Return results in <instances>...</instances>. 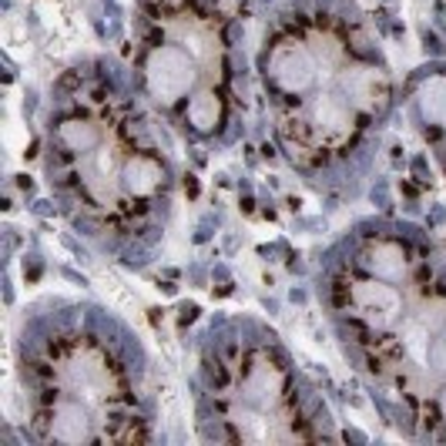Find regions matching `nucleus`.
Masks as SVG:
<instances>
[{"label": "nucleus", "mask_w": 446, "mask_h": 446, "mask_svg": "<svg viewBox=\"0 0 446 446\" xmlns=\"http://www.w3.org/2000/svg\"><path fill=\"white\" fill-rule=\"evenodd\" d=\"M145 84L151 91V98L171 101L185 98L195 84V64L181 54L178 47H155L145 61Z\"/></svg>", "instance_id": "1"}, {"label": "nucleus", "mask_w": 446, "mask_h": 446, "mask_svg": "<svg viewBox=\"0 0 446 446\" xmlns=\"http://www.w3.org/2000/svg\"><path fill=\"white\" fill-rule=\"evenodd\" d=\"M268 74L285 94H302L315 81V57L302 41H282L268 57Z\"/></svg>", "instance_id": "2"}, {"label": "nucleus", "mask_w": 446, "mask_h": 446, "mask_svg": "<svg viewBox=\"0 0 446 446\" xmlns=\"http://www.w3.org/2000/svg\"><path fill=\"white\" fill-rule=\"evenodd\" d=\"M285 369L275 366V362H268V356H258L252 366H245V376H242V392H245V399L258 409H268V406H275L282 402L285 396Z\"/></svg>", "instance_id": "3"}, {"label": "nucleus", "mask_w": 446, "mask_h": 446, "mask_svg": "<svg viewBox=\"0 0 446 446\" xmlns=\"http://www.w3.org/2000/svg\"><path fill=\"white\" fill-rule=\"evenodd\" d=\"M349 302H356L362 315H366L369 322H392L396 312H399V292L392 289V285H382L376 279H362V282H352V289H349Z\"/></svg>", "instance_id": "4"}, {"label": "nucleus", "mask_w": 446, "mask_h": 446, "mask_svg": "<svg viewBox=\"0 0 446 446\" xmlns=\"http://www.w3.org/2000/svg\"><path fill=\"white\" fill-rule=\"evenodd\" d=\"M94 423L81 402H57L51 413V439L57 443H91L94 439Z\"/></svg>", "instance_id": "5"}, {"label": "nucleus", "mask_w": 446, "mask_h": 446, "mask_svg": "<svg viewBox=\"0 0 446 446\" xmlns=\"http://www.w3.org/2000/svg\"><path fill=\"white\" fill-rule=\"evenodd\" d=\"M121 178H124V188L131 191L134 198H148V195H155L165 185V168L151 155H134L121 168Z\"/></svg>", "instance_id": "6"}, {"label": "nucleus", "mask_w": 446, "mask_h": 446, "mask_svg": "<svg viewBox=\"0 0 446 446\" xmlns=\"http://www.w3.org/2000/svg\"><path fill=\"white\" fill-rule=\"evenodd\" d=\"M362 265L372 275H379V279H402L409 262H406L402 245H396V242H372L366 248V255H362Z\"/></svg>", "instance_id": "7"}, {"label": "nucleus", "mask_w": 446, "mask_h": 446, "mask_svg": "<svg viewBox=\"0 0 446 446\" xmlns=\"http://www.w3.org/2000/svg\"><path fill=\"white\" fill-rule=\"evenodd\" d=\"M312 121L322 134L339 138V134H346L352 128V108H349V101L325 94V98H319L312 104Z\"/></svg>", "instance_id": "8"}, {"label": "nucleus", "mask_w": 446, "mask_h": 446, "mask_svg": "<svg viewBox=\"0 0 446 446\" xmlns=\"http://www.w3.org/2000/svg\"><path fill=\"white\" fill-rule=\"evenodd\" d=\"M342 91H346V98L352 104H359V108H372L386 94L382 78L376 71H369V67H352L349 74H342Z\"/></svg>", "instance_id": "9"}, {"label": "nucleus", "mask_w": 446, "mask_h": 446, "mask_svg": "<svg viewBox=\"0 0 446 446\" xmlns=\"http://www.w3.org/2000/svg\"><path fill=\"white\" fill-rule=\"evenodd\" d=\"M57 138L71 151H91V148H98V128L88 118H64V121L57 124Z\"/></svg>", "instance_id": "10"}, {"label": "nucleus", "mask_w": 446, "mask_h": 446, "mask_svg": "<svg viewBox=\"0 0 446 446\" xmlns=\"http://www.w3.org/2000/svg\"><path fill=\"white\" fill-rule=\"evenodd\" d=\"M188 121L195 124L198 131H215L218 121H222V98L212 94V91H205V94H198V98H191Z\"/></svg>", "instance_id": "11"}, {"label": "nucleus", "mask_w": 446, "mask_h": 446, "mask_svg": "<svg viewBox=\"0 0 446 446\" xmlns=\"http://www.w3.org/2000/svg\"><path fill=\"white\" fill-rule=\"evenodd\" d=\"M419 108H423L426 121L443 124V128H446V78L426 81L423 91H419Z\"/></svg>", "instance_id": "12"}, {"label": "nucleus", "mask_w": 446, "mask_h": 446, "mask_svg": "<svg viewBox=\"0 0 446 446\" xmlns=\"http://www.w3.org/2000/svg\"><path fill=\"white\" fill-rule=\"evenodd\" d=\"M426 359H429L439 372H446V329H443V332H436V339L429 342V356H426Z\"/></svg>", "instance_id": "13"}, {"label": "nucleus", "mask_w": 446, "mask_h": 446, "mask_svg": "<svg viewBox=\"0 0 446 446\" xmlns=\"http://www.w3.org/2000/svg\"><path fill=\"white\" fill-rule=\"evenodd\" d=\"M436 406H439V416H443V419H446V389L439 392V396H436Z\"/></svg>", "instance_id": "14"}]
</instances>
